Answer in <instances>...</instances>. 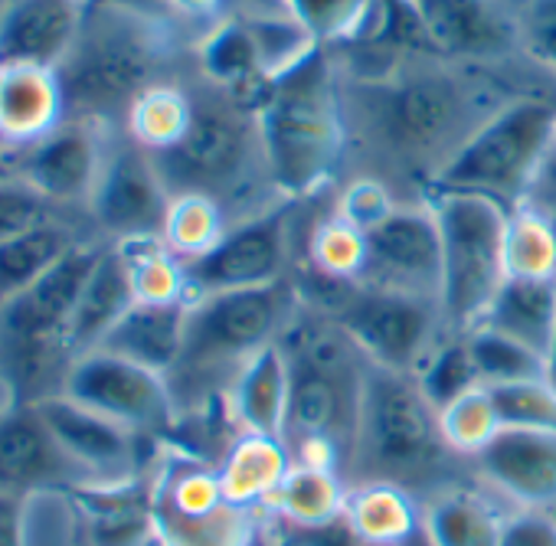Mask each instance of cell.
Returning <instances> with one entry per match:
<instances>
[{"label":"cell","instance_id":"obj_1","mask_svg":"<svg viewBox=\"0 0 556 546\" xmlns=\"http://www.w3.org/2000/svg\"><path fill=\"white\" fill-rule=\"evenodd\" d=\"M315 315L318 318L299 315L278 341L292 373L286 445L295 461L331 465L344 474L370 360L328 315Z\"/></svg>","mask_w":556,"mask_h":546},{"label":"cell","instance_id":"obj_2","mask_svg":"<svg viewBox=\"0 0 556 546\" xmlns=\"http://www.w3.org/2000/svg\"><path fill=\"white\" fill-rule=\"evenodd\" d=\"M458 461L468 458L448 445L439 409L426 399L416 377L370 364L344 471L348 484H396L426 504L458 484Z\"/></svg>","mask_w":556,"mask_h":546},{"label":"cell","instance_id":"obj_3","mask_svg":"<svg viewBox=\"0 0 556 546\" xmlns=\"http://www.w3.org/2000/svg\"><path fill=\"white\" fill-rule=\"evenodd\" d=\"M255 122L265 174L286 200H302L331 180L344 154V102L325 47L268 82Z\"/></svg>","mask_w":556,"mask_h":546},{"label":"cell","instance_id":"obj_4","mask_svg":"<svg viewBox=\"0 0 556 546\" xmlns=\"http://www.w3.org/2000/svg\"><path fill=\"white\" fill-rule=\"evenodd\" d=\"M161 21L115 8H89L83 30L60 63L56 79L73 118L102 122L131 105L151 89L164 43Z\"/></svg>","mask_w":556,"mask_h":546},{"label":"cell","instance_id":"obj_5","mask_svg":"<svg viewBox=\"0 0 556 546\" xmlns=\"http://www.w3.org/2000/svg\"><path fill=\"white\" fill-rule=\"evenodd\" d=\"M302 308L305 302L292 279L265 289L216 292L193 299L187 312L184 354L170 377H180L193 386H210L213 380L229 377L232 386L236 373L262 347L282 341V334Z\"/></svg>","mask_w":556,"mask_h":546},{"label":"cell","instance_id":"obj_6","mask_svg":"<svg viewBox=\"0 0 556 546\" xmlns=\"http://www.w3.org/2000/svg\"><path fill=\"white\" fill-rule=\"evenodd\" d=\"M556 154V105L517 99L491 112L442 164L432 190L478 193L507 209L527 203L540 170Z\"/></svg>","mask_w":556,"mask_h":546},{"label":"cell","instance_id":"obj_7","mask_svg":"<svg viewBox=\"0 0 556 546\" xmlns=\"http://www.w3.org/2000/svg\"><path fill=\"white\" fill-rule=\"evenodd\" d=\"M429 206L442 242V325L448 334H468L507 282L504 239L510 209L497 200L455 190H432Z\"/></svg>","mask_w":556,"mask_h":546},{"label":"cell","instance_id":"obj_8","mask_svg":"<svg viewBox=\"0 0 556 546\" xmlns=\"http://www.w3.org/2000/svg\"><path fill=\"white\" fill-rule=\"evenodd\" d=\"M308 308L328 315L374 367L396 373H416L432 354V347L448 334L442 325L439 302L409 299L361 282H321V299H315Z\"/></svg>","mask_w":556,"mask_h":546},{"label":"cell","instance_id":"obj_9","mask_svg":"<svg viewBox=\"0 0 556 546\" xmlns=\"http://www.w3.org/2000/svg\"><path fill=\"white\" fill-rule=\"evenodd\" d=\"M252 148L262 154L255 109L219 89L213 96L190 99V125L184 138L151 157L174 196L203 193L216 200V193L229 190L245 170Z\"/></svg>","mask_w":556,"mask_h":546},{"label":"cell","instance_id":"obj_10","mask_svg":"<svg viewBox=\"0 0 556 546\" xmlns=\"http://www.w3.org/2000/svg\"><path fill=\"white\" fill-rule=\"evenodd\" d=\"M184 268L190 302L216 292L265 289L292 279V200L226 226L223 239Z\"/></svg>","mask_w":556,"mask_h":546},{"label":"cell","instance_id":"obj_11","mask_svg":"<svg viewBox=\"0 0 556 546\" xmlns=\"http://www.w3.org/2000/svg\"><path fill=\"white\" fill-rule=\"evenodd\" d=\"M63 396L131 432H161L174 422L170 380L109 351L76 357Z\"/></svg>","mask_w":556,"mask_h":546},{"label":"cell","instance_id":"obj_12","mask_svg":"<svg viewBox=\"0 0 556 546\" xmlns=\"http://www.w3.org/2000/svg\"><path fill=\"white\" fill-rule=\"evenodd\" d=\"M367 236V262L361 285L439 302L442 242L432 206H396Z\"/></svg>","mask_w":556,"mask_h":546},{"label":"cell","instance_id":"obj_13","mask_svg":"<svg viewBox=\"0 0 556 546\" xmlns=\"http://www.w3.org/2000/svg\"><path fill=\"white\" fill-rule=\"evenodd\" d=\"M154 520L170 546H249V510L229 504L219 471L200 461L170 465Z\"/></svg>","mask_w":556,"mask_h":546},{"label":"cell","instance_id":"obj_14","mask_svg":"<svg viewBox=\"0 0 556 546\" xmlns=\"http://www.w3.org/2000/svg\"><path fill=\"white\" fill-rule=\"evenodd\" d=\"M465 92L442 76H419L383 86L380 131L406 157L445 151V161L478 131L465 128Z\"/></svg>","mask_w":556,"mask_h":546},{"label":"cell","instance_id":"obj_15","mask_svg":"<svg viewBox=\"0 0 556 546\" xmlns=\"http://www.w3.org/2000/svg\"><path fill=\"white\" fill-rule=\"evenodd\" d=\"M174 193L167 190L151 151L118 148L105 164L92 193V209L99 223L115 232L122 242L128 239H161L170 213Z\"/></svg>","mask_w":556,"mask_h":546},{"label":"cell","instance_id":"obj_16","mask_svg":"<svg viewBox=\"0 0 556 546\" xmlns=\"http://www.w3.org/2000/svg\"><path fill=\"white\" fill-rule=\"evenodd\" d=\"M86 478L89 471L70 458L37 406H11L0 416V494L70 491Z\"/></svg>","mask_w":556,"mask_h":546},{"label":"cell","instance_id":"obj_17","mask_svg":"<svg viewBox=\"0 0 556 546\" xmlns=\"http://www.w3.org/2000/svg\"><path fill=\"white\" fill-rule=\"evenodd\" d=\"M471 465L517 510H549L556 504V432L501 426Z\"/></svg>","mask_w":556,"mask_h":546},{"label":"cell","instance_id":"obj_18","mask_svg":"<svg viewBox=\"0 0 556 546\" xmlns=\"http://www.w3.org/2000/svg\"><path fill=\"white\" fill-rule=\"evenodd\" d=\"M92 125L96 122L86 118L60 122L47 138L34 141L17 161L21 180H27L53 203H76L86 196L92 200L102 177L99 138Z\"/></svg>","mask_w":556,"mask_h":546},{"label":"cell","instance_id":"obj_19","mask_svg":"<svg viewBox=\"0 0 556 546\" xmlns=\"http://www.w3.org/2000/svg\"><path fill=\"white\" fill-rule=\"evenodd\" d=\"M426 47L448 60H494L517 43V24L494 0H409Z\"/></svg>","mask_w":556,"mask_h":546},{"label":"cell","instance_id":"obj_20","mask_svg":"<svg viewBox=\"0 0 556 546\" xmlns=\"http://www.w3.org/2000/svg\"><path fill=\"white\" fill-rule=\"evenodd\" d=\"M86 11L89 0H17L0 21V69H60Z\"/></svg>","mask_w":556,"mask_h":546},{"label":"cell","instance_id":"obj_21","mask_svg":"<svg viewBox=\"0 0 556 546\" xmlns=\"http://www.w3.org/2000/svg\"><path fill=\"white\" fill-rule=\"evenodd\" d=\"M56 442L76 458L89 474H122L135 461V432L79 406L70 396H50L37 403Z\"/></svg>","mask_w":556,"mask_h":546},{"label":"cell","instance_id":"obj_22","mask_svg":"<svg viewBox=\"0 0 556 546\" xmlns=\"http://www.w3.org/2000/svg\"><path fill=\"white\" fill-rule=\"evenodd\" d=\"M190 302H135L128 315L105 334L96 351H109L131 364H141L154 373L170 377L184 354Z\"/></svg>","mask_w":556,"mask_h":546},{"label":"cell","instance_id":"obj_23","mask_svg":"<svg viewBox=\"0 0 556 546\" xmlns=\"http://www.w3.org/2000/svg\"><path fill=\"white\" fill-rule=\"evenodd\" d=\"M289 396H292V373L282 344L262 347L232 380L229 406L242 432L286 439L289 426Z\"/></svg>","mask_w":556,"mask_h":546},{"label":"cell","instance_id":"obj_24","mask_svg":"<svg viewBox=\"0 0 556 546\" xmlns=\"http://www.w3.org/2000/svg\"><path fill=\"white\" fill-rule=\"evenodd\" d=\"M138 302L131 268L122 255V249H102L92 276L79 295V305L70 321V347L76 357L96 351L105 334L128 315V308Z\"/></svg>","mask_w":556,"mask_h":546},{"label":"cell","instance_id":"obj_25","mask_svg":"<svg viewBox=\"0 0 556 546\" xmlns=\"http://www.w3.org/2000/svg\"><path fill=\"white\" fill-rule=\"evenodd\" d=\"M66 115L56 69H0V138L34 144L47 138Z\"/></svg>","mask_w":556,"mask_h":546},{"label":"cell","instance_id":"obj_26","mask_svg":"<svg viewBox=\"0 0 556 546\" xmlns=\"http://www.w3.org/2000/svg\"><path fill=\"white\" fill-rule=\"evenodd\" d=\"M292 448L286 445V439H268V435H255V432H242L219 471V484L229 504L242 507V510H255L262 504L271 507L278 487H282L289 468H292Z\"/></svg>","mask_w":556,"mask_h":546},{"label":"cell","instance_id":"obj_27","mask_svg":"<svg viewBox=\"0 0 556 546\" xmlns=\"http://www.w3.org/2000/svg\"><path fill=\"white\" fill-rule=\"evenodd\" d=\"M553 321H556V279L553 282L507 279L497 289L478 328L497 331L546 360L553 341Z\"/></svg>","mask_w":556,"mask_h":546},{"label":"cell","instance_id":"obj_28","mask_svg":"<svg viewBox=\"0 0 556 546\" xmlns=\"http://www.w3.org/2000/svg\"><path fill=\"white\" fill-rule=\"evenodd\" d=\"M507 513L484 494L455 484L422 504L426 546H501Z\"/></svg>","mask_w":556,"mask_h":546},{"label":"cell","instance_id":"obj_29","mask_svg":"<svg viewBox=\"0 0 556 546\" xmlns=\"http://www.w3.org/2000/svg\"><path fill=\"white\" fill-rule=\"evenodd\" d=\"M344 517L374 546H416L426 539L419 500L396 484H351Z\"/></svg>","mask_w":556,"mask_h":546},{"label":"cell","instance_id":"obj_30","mask_svg":"<svg viewBox=\"0 0 556 546\" xmlns=\"http://www.w3.org/2000/svg\"><path fill=\"white\" fill-rule=\"evenodd\" d=\"M200 63H203L206 79L216 89L236 96L239 102L258 109V102L265 99V89L271 79L262 69V56L245 21L219 24L200 47Z\"/></svg>","mask_w":556,"mask_h":546},{"label":"cell","instance_id":"obj_31","mask_svg":"<svg viewBox=\"0 0 556 546\" xmlns=\"http://www.w3.org/2000/svg\"><path fill=\"white\" fill-rule=\"evenodd\" d=\"M348 478L331 465L292 461L282 487H278L271 510L282 517L292 530L325 526L344 513L348 504Z\"/></svg>","mask_w":556,"mask_h":546},{"label":"cell","instance_id":"obj_32","mask_svg":"<svg viewBox=\"0 0 556 546\" xmlns=\"http://www.w3.org/2000/svg\"><path fill=\"white\" fill-rule=\"evenodd\" d=\"M73 245L76 242L56 223L34 226L0 242V305H8L34 282H40Z\"/></svg>","mask_w":556,"mask_h":546},{"label":"cell","instance_id":"obj_33","mask_svg":"<svg viewBox=\"0 0 556 546\" xmlns=\"http://www.w3.org/2000/svg\"><path fill=\"white\" fill-rule=\"evenodd\" d=\"M507 279H556V226L533 206H517L507 216L504 239Z\"/></svg>","mask_w":556,"mask_h":546},{"label":"cell","instance_id":"obj_34","mask_svg":"<svg viewBox=\"0 0 556 546\" xmlns=\"http://www.w3.org/2000/svg\"><path fill=\"white\" fill-rule=\"evenodd\" d=\"M118 249L131 268L138 302H157V305L190 302L187 268L164 245V239H128V242H118Z\"/></svg>","mask_w":556,"mask_h":546},{"label":"cell","instance_id":"obj_35","mask_svg":"<svg viewBox=\"0 0 556 546\" xmlns=\"http://www.w3.org/2000/svg\"><path fill=\"white\" fill-rule=\"evenodd\" d=\"M308 262H312V282L354 285L364 276L367 236L357 226H351L344 216H331L321 226H315Z\"/></svg>","mask_w":556,"mask_h":546},{"label":"cell","instance_id":"obj_36","mask_svg":"<svg viewBox=\"0 0 556 546\" xmlns=\"http://www.w3.org/2000/svg\"><path fill=\"white\" fill-rule=\"evenodd\" d=\"M465 341H468V351H471V360L484 390L523 383V380H546V360L497 331L471 328Z\"/></svg>","mask_w":556,"mask_h":546},{"label":"cell","instance_id":"obj_37","mask_svg":"<svg viewBox=\"0 0 556 546\" xmlns=\"http://www.w3.org/2000/svg\"><path fill=\"white\" fill-rule=\"evenodd\" d=\"M226 232L219 203L203 193H177L164 223V245L187 265L206 255Z\"/></svg>","mask_w":556,"mask_h":546},{"label":"cell","instance_id":"obj_38","mask_svg":"<svg viewBox=\"0 0 556 546\" xmlns=\"http://www.w3.org/2000/svg\"><path fill=\"white\" fill-rule=\"evenodd\" d=\"M413 377H416L419 390L426 393V399L439 412L445 406H452L455 399H462L465 393L481 386L465 334H445Z\"/></svg>","mask_w":556,"mask_h":546},{"label":"cell","instance_id":"obj_39","mask_svg":"<svg viewBox=\"0 0 556 546\" xmlns=\"http://www.w3.org/2000/svg\"><path fill=\"white\" fill-rule=\"evenodd\" d=\"M128 125H131V135L135 141L157 154V151H167L174 148L187 125H190V99L170 86H151L128 112Z\"/></svg>","mask_w":556,"mask_h":546},{"label":"cell","instance_id":"obj_40","mask_svg":"<svg viewBox=\"0 0 556 546\" xmlns=\"http://www.w3.org/2000/svg\"><path fill=\"white\" fill-rule=\"evenodd\" d=\"M442 419V432L448 439V445L462 455V458H475L501 429V419H497V409H494V399L484 386L465 393L462 399H455L452 406H445L439 412Z\"/></svg>","mask_w":556,"mask_h":546},{"label":"cell","instance_id":"obj_41","mask_svg":"<svg viewBox=\"0 0 556 546\" xmlns=\"http://www.w3.org/2000/svg\"><path fill=\"white\" fill-rule=\"evenodd\" d=\"M501 426L556 432V386L549 380H523L488 390Z\"/></svg>","mask_w":556,"mask_h":546},{"label":"cell","instance_id":"obj_42","mask_svg":"<svg viewBox=\"0 0 556 546\" xmlns=\"http://www.w3.org/2000/svg\"><path fill=\"white\" fill-rule=\"evenodd\" d=\"M374 0H286L289 14L312 34L318 47L357 34L370 17Z\"/></svg>","mask_w":556,"mask_h":546},{"label":"cell","instance_id":"obj_43","mask_svg":"<svg viewBox=\"0 0 556 546\" xmlns=\"http://www.w3.org/2000/svg\"><path fill=\"white\" fill-rule=\"evenodd\" d=\"M50 213L53 200H47L27 180H0V242L50 223Z\"/></svg>","mask_w":556,"mask_h":546},{"label":"cell","instance_id":"obj_44","mask_svg":"<svg viewBox=\"0 0 556 546\" xmlns=\"http://www.w3.org/2000/svg\"><path fill=\"white\" fill-rule=\"evenodd\" d=\"M517 34L527 53L556 73V0H530L517 24Z\"/></svg>","mask_w":556,"mask_h":546},{"label":"cell","instance_id":"obj_45","mask_svg":"<svg viewBox=\"0 0 556 546\" xmlns=\"http://www.w3.org/2000/svg\"><path fill=\"white\" fill-rule=\"evenodd\" d=\"M396 206H400V203H393V196L387 193L383 183H377V180H361V183H354V187L344 193L338 216H344L351 226H357L361 232H367V229H374L380 219H387Z\"/></svg>","mask_w":556,"mask_h":546},{"label":"cell","instance_id":"obj_46","mask_svg":"<svg viewBox=\"0 0 556 546\" xmlns=\"http://www.w3.org/2000/svg\"><path fill=\"white\" fill-rule=\"evenodd\" d=\"M501 546H556V520L549 510H514L507 513Z\"/></svg>","mask_w":556,"mask_h":546},{"label":"cell","instance_id":"obj_47","mask_svg":"<svg viewBox=\"0 0 556 546\" xmlns=\"http://www.w3.org/2000/svg\"><path fill=\"white\" fill-rule=\"evenodd\" d=\"M24 507H27V497L0 494V546H27Z\"/></svg>","mask_w":556,"mask_h":546},{"label":"cell","instance_id":"obj_48","mask_svg":"<svg viewBox=\"0 0 556 546\" xmlns=\"http://www.w3.org/2000/svg\"><path fill=\"white\" fill-rule=\"evenodd\" d=\"M527 206H533V209H540L553 226H556V154L546 161V167L540 170V177H536V183H533V190H530V196H527Z\"/></svg>","mask_w":556,"mask_h":546},{"label":"cell","instance_id":"obj_49","mask_svg":"<svg viewBox=\"0 0 556 546\" xmlns=\"http://www.w3.org/2000/svg\"><path fill=\"white\" fill-rule=\"evenodd\" d=\"M89 8H115V11H128L138 17H151V21H164V14L170 11L167 0H89Z\"/></svg>","mask_w":556,"mask_h":546},{"label":"cell","instance_id":"obj_50","mask_svg":"<svg viewBox=\"0 0 556 546\" xmlns=\"http://www.w3.org/2000/svg\"><path fill=\"white\" fill-rule=\"evenodd\" d=\"M167 8L187 17H210L219 8V0H167Z\"/></svg>","mask_w":556,"mask_h":546},{"label":"cell","instance_id":"obj_51","mask_svg":"<svg viewBox=\"0 0 556 546\" xmlns=\"http://www.w3.org/2000/svg\"><path fill=\"white\" fill-rule=\"evenodd\" d=\"M546 380L556 386V321H553V341H549V354H546Z\"/></svg>","mask_w":556,"mask_h":546},{"label":"cell","instance_id":"obj_52","mask_svg":"<svg viewBox=\"0 0 556 546\" xmlns=\"http://www.w3.org/2000/svg\"><path fill=\"white\" fill-rule=\"evenodd\" d=\"M278 546H299V543H292V539H286V543H278Z\"/></svg>","mask_w":556,"mask_h":546},{"label":"cell","instance_id":"obj_53","mask_svg":"<svg viewBox=\"0 0 556 546\" xmlns=\"http://www.w3.org/2000/svg\"><path fill=\"white\" fill-rule=\"evenodd\" d=\"M549 517H553V520H556V504H553V507H549Z\"/></svg>","mask_w":556,"mask_h":546}]
</instances>
